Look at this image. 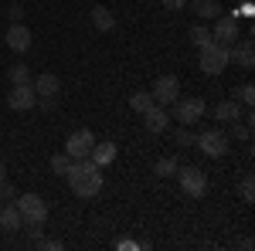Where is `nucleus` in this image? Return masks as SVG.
<instances>
[{
	"instance_id": "f257e3e1",
	"label": "nucleus",
	"mask_w": 255,
	"mask_h": 251,
	"mask_svg": "<svg viewBox=\"0 0 255 251\" xmlns=\"http://www.w3.org/2000/svg\"><path fill=\"white\" fill-rule=\"evenodd\" d=\"M68 187H72V193L75 197H82V200H92V197H99V190H102V167H96L92 160H72V167H68Z\"/></svg>"
},
{
	"instance_id": "f03ea898",
	"label": "nucleus",
	"mask_w": 255,
	"mask_h": 251,
	"mask_svg": "<svg viewBox=\"0 0 255 251\" xmlns=\"http://www.w3.org/2000/svg\"><path fill=\"white\" fill-rule=\"evenodd\" d=\"M201 51V58H197V65H201V72L204 75H221L225 68H228V44H218V41H208L204 48H197Z\"/></svg>"
},
{
	"instance_id": "7ed1b4c3",
	"label": "nucleus",
	"mask_w": 255,
	"mask_h": 251,
	"mask_svg": "<svg viewBox=\"0 0 255 251\" xmlns=\"http://www.w3.org/2000/svg\"><path fill=\"white\" fill-rule=\"evenodd\" d=\"M194 146L201 150L204 156H211V160H221V156L228 153V146H232V139L225 129H204L201 136H194Z\"/></svg>"
},
{
	"instance_id": "20e7f679",
	"label": "nucleus",
	"mask_w": 255,
	"mask_h": 251,
	"mask_svg": "<svg viewBox=\"0 0 255 251\" xmlns=\"http://www.w3.org/2000/svg\"><path fill=\"white\" fill-rule=\"evenodd\" d=\"M174 176L180 180V190L187 193L191 200H197V197L208 193V173H204V170H197V167H177Z\"/></svg>"
},
{
	"instance_id": "39448f33",
	"label": "nucleus",
	"mask_w": 255,
	"mask_h": 251,
	"mask_svg": "<svg viewBox=\"0 0 255 251\" xmlns=\"http://www.w3.org/2000/svg\"><path fill=\"white\" fill-rule=\"evenodd\" d=\"M14 204H17L24 221H48V200L41 193H17Z\"/></svg>"
},
{
	"instance_id": "423d86ee",
	"label": "nucleus",
	"mask_w": 255,
	"mask_h": 251,
	"mask_svg": "<svg viewBox=\"0 0 255 251\" xmlns=\"http://www.w3.org/2000/svg\"><path fill=\"white\" fill-rule=\"evenodd\" d=\"M174 119L180 126H194L204 119V98L197 95H187V98H177L174 102Z\"/></svg>"
},
{
	"instance_id": "0eeeda50",
	"label": "nucleus",
	"mask_w": 255,
	"mask_h": 251,
	"mask_svg": "<svg viewBox=\"0 0 255 251\" xmlns=\"http://www.w3.org/2000/svg\"><path fill=\"white\" fill-rule=\"evenodd\" d=\"M150 95H153V102L157 105H174L177 98H180V78L177 75H160L157 82H153V88H150Z\"/></svg>"
},
{
	"instance_id": "6e6552de",
	"label": "nucleus",
	"mask_w": 255,
	"mask_h": 251,
	"mask_svg": "<svg viewBox=\"0 0 255 251\" xmlns=\"http://www.w3.org/2000/svg\"><path fill=\"white\" fill-rule=\"evenodd\" d=\"M228 65H235V68H242V72H252L255 68V44H252V38H242V41H235V44L228 48Z\"/></svg>"
},
{
	"instance_id": "1a4fd4ad",
	"label": "nucleus",
	"mask_w": 255,
	"mask_h": 251,
	"mask_svg": "<svg viewBox=\"0 0 255 251\" xmlns=\"http://www.w3.org/2000/svg\"><path fill=\"white\" fill-rule=\"evenodd\" d=\"M92 146H96V136H92V129H75V133L68 136V143H65V153L72 156V160H89Z\"/></svg>"
},
{
	"instance_id": "9d476101",
	"label": "nucleus",
	"mask_w": 255,
	"mask_h": 251,
	"mask_svg": "<svg viewBox=\"0 0 255 251\" xmlns=\"http://www.w3.org/2000/svg\"><path fill=\"white\" fill-rule=\"evenodd\" d=\"M211 41H218V44H235L238 41V14H221V17H215V27H211Z\"/></svg>"
},
{
	"instance_id": "9b49d317",
	"label": "nucleus",
	"mask_w": 255,
	"mask_h": 251,
	"mask_svg": "<svg viewBox=\"0 0 255 251\" xmlns=\"http://www.w3.org/2000/svg\"><path fill=\"white\" fill-rule=\"evenodd\" d=\"M7 105H10L14 112H31V109L38 105V95H34L31 85H10V92H7Z\"/></svg>"
},
{
	"instance_id": "f8f14e48",
	"label": "nucleus",
	"mask_w": 255,
	"mask_h": 251,
	"mask_svg": "<svg viewBox=\"0 0 255 251\" xmlns=\"http://www.w3.org/2000/svg\"><path fill=\"white\" fill-rule=\"evenodd\" d=\"M143 126H146V133H153V136L167 133V129H170V112H167L163 105H153V109L143 112Z\"/></svg>"
},
{
	"instance_id": "ddd939ff",
	"label": "nucleus",
	"mask_w": 255,
	"mask_h": 251,
	"mask_svg": "<svg viewBox=\"0 0 255 251\" xmlns=\"http://www.w3.org/2000/svg\"><path fill=\"white\" fill-rule=\"evenodd\" d=\"M31 88H34V95H38V98H58L61 82H58V75H51V72H41V75H34Z\"/></svg>"
},
{
	"instance_id": "4468645a",
	"label": "nucleus",
	"mask_w": 255,
	"mask_h": 251,
	"mask_svg": "<svg viewBox=\"0 0 255 251\" xmlns=\"http://www.w3.org/2000/svg\"><path fill=\"white\" fill-rule=\"evenodd\" d=\"M0 228L7 234H17L20 228H24V217H20L14 200H3V204H0Z\"/></svg>"
},
{
	"instance_id": "2eb2a0df",
	"label": "nucleus",
	"mask_w": 255,
	"mask_h": 251,
	"mask_svg": "<svg viewBox=\"0 0 255 251\" xmlns=\"http://www.w3.org/2000/svg\"><path fill=\"white\" fill-rule=\"evenodd\" d=\"M31 38H34V34L24 27V20L7 27V48H10V51H17V55H24V51L31 48Z\"/></svg>"
},
{
	"instance_id": "dca6fc26",
	"label": "nucleus",
	"mask_w": 255,
	"mask_h": 251,
	"mask_svg": "<svg viewBox=\"0 0 255 251\" xmlns=\"http://www.w3.org/2000/svg\"><path fill=\"white\" fill-rule=\"evenodd\" d=\"M191 14H194L197 20H215V17H221L225 10H221L218 0H194V3H191Z\"/></svg>"
},
{
	"instance_id": "f3484780",
	"label": "nucleus",
	"mask_w": 255,
	"mask_h": 251,
	"mask_svg": "<svg viewBox=\"0 0 255 251\" xmlns=\"http://www.w3.org/2000/svg\"><path fill=\"white\" fill-rule=\"evenodd\" d=\"M116 143H109V139H106V143H96V146H92V153H89V160H92V163H96V167H109V163H113V160H116Z\"/></svg>"
},
{
	"instance_id": "a211bd4d",
	"label": "nucleus",
	"mask_w": 255,
	"mask_h": 251,
	"mask_svg": "<svg viewBox=\"0 0 255 251\" xmlns=\"http://www.w3.org/2000/svg\"><path fill=\"white\" fill-rule=\"evenodd\" d=\"M215 119L228 126V122H235V119H242V105H238L235 98H221V102L215 105Z\"/></svg>"
},
{
	"instance_id": "6ab92c4d",
	"label": "nucleus",
	"mask_w": 255,
	"mask_h": 251,
	"mask_svg": "<svg viewBox=\"0 0 255 251\" xmlns=\"http://www.w3.org/2000/svg\"><path fill=\"white\" fill-rule=\"evenodd\" d=\"M92 27H96V31H102V34H109V31L116 27L113 10H109V7H102V3H99V7H92Z\"/></svg>"
},
{
	"instance_id": "aec40b11",
	"label": "nucleus",
	"mask_w": 255,
	"mask_h": 251,
	"mask_svg": "<svg viewBox=\"0 0 255 251\" xmlns=\"http://www.w3.org/2000/svg\"><path fill=\"white\" fill-rule=\"evenodd\" d=\"M7 78H10V85H31V82H34V75H31L27 65H10V68H7Z\"/></svg>"
},
{
	"instance_id": "412c9836",
	"label": "nucleus",
	"mask_w": 255,
	"mask_h": 251,
	"mask_svg": "<svg viewBox=\"0 0 255 251\" xmlns=\"http://www.w3.org/2000/svg\"><path fill=\"white\" fill-rule=\"evenodd\" d=\"M153 105H157V102H153L150 92H133V95H129V109H133L136 116H143V112H146V109H153Z\"/></svg>"
},
{
	"instance_id": "4be33fe9",
	"label": "nucleus",
	"mask_w": 255,
	"mask_h": 251,
	"mask_svg": "<svg viewBox=\"0 0 255 251\" xmlns=\"http://www.w3.org/2000/svg\"><path fill=\"white\" fill-rule=\"evenodd\" d=\"M177 173V160L174 156H160L157 163H153V176H160V180H167V176Z\"/></svg>"
},
{
	"instance_id": "5701e85b",
	"label": "nucleus",
	"mask_w": 255,
	"mask_h": 251,
	"mask_svg": "<svg viewBox=\"0 0 255 251\" xmlns=\"http://www.w3.org/2000/svg\"><path fill=\"white\" fill-rule=\"evenodd\" d=\"M232 92H235L232 98H235L238 105H252V102H255V85H252V82H242V85H235Z\"/></svg>"
},
{
	"instance_id": "b1692460",
	"label": "nucleus",
	"mask_w": 255,
	"mask_h": 251,
	"mask_svg": "<svg viewBox=\"0 0 255 251\" xmlns=\"http://www.w3.org/2000/svg\"><path fill=\"white\" fill-rule=\"evenodd\" d=\"M187 38H191V44H194V48H204V44L211 41V31H208L204 24H194V27L187 31Z\"/></svg>"
},
{
	"instance_id": "393cba45",
	"label": "nucleus",
	"mask_w": 255,
	"mask_h": 251,
	"mask_svg": "<svg viewBox=\"0 0 255 251\" xmlns=\"http://www.w3.org/2000/svg\"><path fill=\"white\" fill-rule=\"evenodd\" d=\"M68 167H72V156H68V153H55V156H51V173L65 176V173H68Z\"/></svg>"
},
{
	"instance_id": "a878e982",
	"label": "nucleus",
	"mask_w": 255,
	"mask_h": 251,
	"mask_svg": "<svg viewBox=\"0 0 255 251\" xmlns=\"http://www.w3.org/2000/svg\"><path fill=\"white\" fill-rule=\"evenodd\" d=\"M238 193H242V200H249V204L255 200V176H252V173L242 176V183H238Z\"/></svg>"
},
{
	"instance_id": "bb28decb",
	"label": "nucleus",
	"mask_w": 255,
	"mask_h": 251,
	"mask_svg": "<svg viewBox=\"0 0 255 251\" xmlns=\"http://www.w3.org/2000/svg\"><path fill=\"white\" fill-rule=\"evenodd\" d=\"M174 146H194V133L187 129V126H180V129H174Z\"/></svg>"
},
{
	"instance_id": "cd10ccee",
	"label": "nucleus",
	"mask_w": 255,
	"mask_h": 251,
	"mask_svg": "<svg viewBox=\"0 0 255 251\" xmlns=\"http://www.w3.org/2000/svg\"><path fill=\"white\" fill-rule=\"evenodd\" d=\"M24 228H27V234L38 241V238H44V221H24Z\"/></svg>"
},
{
	"instance_id": "c85d7f7f",
	"label": "nucleus",
	"mask_w": 255,
	"mask_h": 251,
	"mask_svg": "<svg viewBox=\"0 0 255 251\" xmlns=\"http://www.w3.org/2000/svg\"><path fill=\"white\" fill-rule=\"evenodd\" d=\"M34 245H38V248H44V251H61V248H65V245H61V241H55V238H38Z\"/></svg>"
},
{
	"instance_id": "c756f323",
	"label": "nucleus",
	"mask_w": 255,
	"mask_h": 251,
	"mask_svg": "<svg viewBox=\"0 0 255 251\" xmlns=\"http://www.w3.org/2000/svg\"><path fill=\"white\" fill-rule=\"evenodd\" d=\"M14 197H17V187H14L10 180H3V183H0V200H14Z\"/></svg>"
},
{
	"instance_id": "7c9ffc66",
	"label": "nucleus",
	"mask_w": 255,
	"mask_h": 251,
	"mask_svg": "<svg viewBox=\"0 0 255 251\" xmlns=\"http://www.w3.org/2000/svg\"><path fill=\"white\" fill-rule=\"evenodd\" d=\"M7 17H10V24H20V20H24V7H20V3H14V7L7 10Z\"/></svg>"
},
{
	"instance_id": "2f4dec72",
	"label": "nucleus",
	"mask_w": 255,
	"mask_h": 251,
	"mask_svg": "<svg viewBox=\"0 0 255 251\" xmlns=\"http://www.w3.org/2000/svg\"><path fill=\"white\" fill-rule=\"evenodd\" d=\"M160 3H163L167 10H184V7H187V0H160Z\"/></svg>"
},
{
	"instance_id": "473e14b6",
	"label": "nucleus",
	"mask_w": 255,
	"mask_h": 251,
	"mask_svg": "<svg viewBox=\"0 0 255 251\" xmlns=\"http://www.w3.org/2000/svg\"><path fill=\"white\" fill-rule=\"evenodd\" d=\"M7 180V167H3V160H0V183Z\"/></svg>"
},
{
	"instance_id": "72a5a7b5",
	"label": "nucleus",
	"mask_w": 255,
	"mask_h": 251,
	"mask_svg": "<svg viewBox=\"0 0 255 251\" xmlns=\"http://www.w3.org/2000/svg\"><path fill=\"white\" fill-rule=\"evenodd\" d=\"M0 204H3V200H0Z\"/></svg>"
}]
</instances>
